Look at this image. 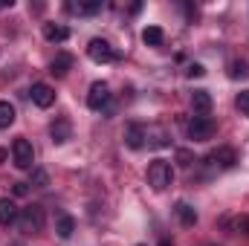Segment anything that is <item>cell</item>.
Masks as SVG:
<instances>
[{"mask_svg":"<svg viewBox=\"0 0 249 246\" xmlns=\"http://www.w3.org/2000/svg\"><path fill=\"white\" fill-rule=\"evenodd\" d=\"M12 122H15V107H12L9 102H0V127L6 130Z\"/></svg>","mask_w":249,"mask_h":246,"instance_id":"obj_20","label":"cell"},{"mask_svg":"<svg viewBox=\"0 0 249 246\" xmlns=\"http://www.w3.org/2000/svg\"><path fill=\"white\" fill-rule=\"evenodd\" d=\"M110 102V87L105 81H93L90 84V93H87V107L90 110H105Z\"/></svg>","mask_w":249,"mask_h":246,"instance_id":"obj_6","label":"cell"},{"mask_svg":"<svg viewBox=\"0 0 249 246\" xmlns=\"http://www.w3.org/2000/svg\"><path fill=\"white\" fill-rule=\"evenodd\" d=\"M235 105H238V110H241L244 116H249V90H244V93H238Z\"/></svg>","mask_w":249,"mask_h":246,"instance_id":"obj_24","label":"cell"},{"mask_svg":"<svg viewBox=\"0 0 249 246\" xmlns=\"http://www.w3.org/2000/svg\"><path fill=\"white\" fill-rule=\"evenodd\" d=\"M145 145L148 148H165L168 145V133L162 130V127H145Z\"/></svg>","mask_w":249,"mask_h":246,"instance_id":"obj_12","label":"cell"},{"mask_svg":"<svg viewBox=\"0 0 249 246\" xmlns=\"http://www.w3.org/2000/svg\"><path fill=\"white\" fill-rule=\"evenodd\" d=\"M160 246H171V244H168V241H162V244H160Z\"/></svg>","mask_w":249,"mask_h":246,"instance_id":"obj_29","label":"cell"},{"mask_svg":"<svg viewBox=\"0 0 249 246\" xmlns=\"http://www.w3.org/2000/svg\"><path fill=\"white\" fill-rule=\"evenodd\" d=\"M203 72H206V70H203L200 64H191V67H188V70H186V75H188V78H200Z\"/></svg>","mask_w":249,"mask_h":246,"instance_id":"obj_26","label":"cell"},{"mask_svg":"<svg viewBox=\"0 0 249 246\" xmlns=\"http://www.w3.org/2000/svg\"><path fill=\"white\" fill-rule=\"evenodd\" d=\"M29 96H32V105H35V107H41V110H47V107H53V105H55V90H53L50 84H44V81L32 84Z\"/></svg>","mask_w":249,"mask_h":246,"instance_id":"obj_7","label":"cell"},{"mask_svg":"<svg viewBox=\"0 0 249 246\" xmlns=\"http://www.w3.org/2000/svg\"><path fill=\"white\" fill-rule=\"evenodd\" d=\"M174 211H177V217H180V223H183V226H194V223H197V211H194L188 203H177V209H174Z\"/></svg>","mask_w":249,"mask_h":246,"instance_id":"obj_18","label":"cell"},{"mask_svg":"<svg viewBox=\"0 0 249 246\" xmlns=\"http://www.w3.org/2000/svg\"><path fill=\"white\" fill-rule=\"evenodd\" d=\"M214 130H217V124H214L212 116H194V119L186 124L188 139H194V142H209V139L214 136Z\"/></svg>","mask_w":249,"mask_h":246,"instance_id":"obj_4","label":"cell"},{"mask_svg":"<svg viewBox=\"0 0 249 246\" xmlns=\"http://www.w3.org/2000/svg\"><path fill=\"white\" fill-rule=\"evenodd\" d=\"M177 162H180L183 168H191V162H194V154H191L188 148H180V151H177Z\"/></svg>","mask_w":249,"mask_h":246,"instance_id":"obj_23","label":"cell"},{"mask_svg":"<svg viewBox=\"0 0 249 246\" xmlns=\"http://www.w3.org/2000/svg\"><path fill=\"white\" fill-rule=\"evenodd\" d=\"M70 133H72V127H70L67 119H58V122H53V127H50V136H53V142H55V145L67 142V139H70Z\"/></svg>","mask_w":249,"mask_h":246,"instance_id":"obj_15","label":"cell"},{"mask_svg":"<svg viewBox=\"0 0 249 246\" xmlns=\"http://www.w3.org/2000/svg\"><path fill=\"white\" fill-rule=\"evenodd\" d=\"M47 183H50V177H47V171H41V168H35V171H32V183H29V185H35V188H47Z\"/></svg>","mask_w":249,"mask_h":246,"instance_id":"obj_22","label":"cell"},{"mask_svg":"<svg viewBox=\"0 0 249 246\" xmlns=\"http://www.w3.org/2000/svg\"><path fill=\"white\" fill-rule=\"evenodd\" d=\"M124 145L133 148V151H139L145 145V124H136V122L127 124L124 127Z\"/></svg>","mask_w":249,"mask_h":246,"instance_id":"obj_9","label":"cell"},{"mask_svg":"<svg viewBox=\"0 0 249 246\" xmlns=\"http://www.w3.org/2000/svg\"><path fill=\"white\" fill-rule=\"evenodd\" d=\"M6 157H9V151H3V148H0V162H6Z\"/></svg>","mask_w":249,"mask_h":246,"instance_id":"obj_28","label":"cell"},{"mask_svg":"<svg viewBox=\"0 0 249 246\" xmlns=\"http://www.w3.org/2000/svg\"><path fill=\"white\" fill-rule=\"evenodd\" d=\"M70 67H72V55H70V53H58V55L53 58V64H50V72L61 78V75L70 72Z\"/></svg>","mask_w":249,"mask_h":246,"instance_id":"obj_14","label":"cell"},{"mask_svg":"<svg viewBox=\"0 0 249 246\" xmlns=\"http://www.w3.org/2000/svg\"><path fill=\"white\" fill-rule=\"evenodd\" d=\"M18 226H20V232H26V235L41 232V229H44V209H41L38 203L20 209V214H18Z\"/></svg>","mask_w":249,"mask_h":246,"instance_id":"obj_2","label":"cell"},{"mask_svg":"<svg viewBox=\"0 0 249 246\" xmlns=\"http://www.w3.org/2000/svg\"><path fill=\"white\" fill-rule=\"evenodd\" d=\"M171 183H174V168H171V162L154 159V162L148 165V185H151L154 191H165Z\"/></svg>","mask_w":249,"mask_h":246,"instance_id":"obj_1","label":"cell"},{"mask_svg":"<svg viewBox=\"0 0 249 246\" xmlns=\"http://www.w3.org/2000/svg\"><path fill=\"white\" fill-rule=\"evenodd\" d=\"M249 64L247 61H229V78H247Z\"/></svg>","mask_w":249,"mask_h":246,"instance_id":"obj_21","label":"cell"},{"mask_svg":"<svg viewBox=\"0 0 249 246\" xmlns=\"http://www.w3.org/2000/svg\"><path fill=\"white\" fill-rule=\"evenodd\" d=\"M87 55H90V61H96V64H110V61L119 58L116 50H113L105 38H93V41L87 44Z\"/></svg>","mask_w":249,"mask_h":246,"instance_id":"obj_5","label":"cell"},{"mask_svg":"<svg viewBox=\"0 0 249 246\" xmlns=\"http://www.w3.org/2000/svg\"><path fill=\"white\" fill-rule=\"evenodd\" d=\"M209 162L217 165V168H232V165L238 162V154H235L232 148H214V151L209 154Z\"/></svg>","mask_w":249,"mask_h":246,"instance_id":"obj_8","label":"cell"},{"mask_svg":"<svg viewBox=\"0 0 249 246\" xmlns=\"http://www.w3.org/2000/svg\"><path fill=\"white\" fill-rule=\"evenodd\" d=\"M67 9H70V12H75V15H96V12L102 9V0H87V3H70Z\"/></svg>","mask_w":249,"mask_h":246,"instance_id":"obj_17","label":"cell"},{"mask_svg":"<svg viewBox=\"0 0 249 246\" xmlns=\"http://www.w3.org/2000/svg\"><path fill=\"white\" fill-rule=\"evenodd\" d=\"M235 232H238V235H249V214H241V217L235 220Z\"/></svg>","mask_w":249,"mask_h":246,"instance_id":"obj_25","label":"cell"},{"mask_svg":"<svg viewBox=\"0 0 249 246\" xmlns=\"http://www.w3.org/2000/svg\"><path fill=\"white\" fill-rule=\"evenodd\" d=\"M142 41H145L148 47H160V44L165 41V35H162V29H160V26H148V29L142 32Z\"/></svg>","mask_w":249,"mask_h":246,"instance_id":"obj_19","label":"cell"},{"mask_svg":"<svg viewBox=\"0 0 249 246\" xmlns=\"http://www.w3.org/2000/svg\"><path fill=\"white\" fill-rule=\"evenodd\" d=\"M72 232H75V220H72L70 214H58V220H55V235H58L61 241H67Z\"/></svg>","mask_w":249,"mask_h":246,"instance_id":"obj_16","label":"cell"},{"mask_svg":"<svg viewBox=\"0 0 249 246\" xmlns=\"http://www.w3.org/2000/svg\"><path fill=\"white\" fill-rule=\"evenodd\" d=\"M18 206H15V200H9V197H0V226H12V223H18Z\"/></svg>","mask_w":249,"mask_h":246,"instance_id":"obj_11","label":"cell"},{"mask_svg":"<svg viewBox=\"0 0 249 246\" xmlns=\"http://www.w3.org/2000/svg\"><path fill=\"white\" fill-rule=\"evenodd\" d=\"M209 246H214V244H209Z\"/></svg>","mask_w":249,"mask_h":246,"instance_id":"obj_30","label":"cell"},{"mask_svg":"<svg viewBox=\"0 0 249 246\" xmlns=\"http://www.w3.org/2000/svg\"><path fill=\"white\" fill-rule=\"evenodd\" d=\"M12 159H15V165H18L20 171H32V168H35V151H32V142L23 139V136H18V139L12 142Z\"/></svg>","mask_w":249,"mask_h":246,"instance_id":"obj_3","label":"cell"},{"mask_svg":"<svg viewBox=\"0 0 249 246\" xmlns=\"http://www.w3.org/2000/svg\"><path fill=\"white\" fill-rule=\"evenodd\" d=\"M29 194V183H15V197H26Z\"/></svg>","mask_w":249,"mask_h":246,"instance_id":"obj_27","label":"cell"},{"mask_svg":"<svg viewBox=\"0 0 249 246\" xmlns=\"http://www.w3.org/2000/svg\"><path fill=\"white\" fill-rule=\"evenodd\" d=\"M191 107L197 110V116H209L212 113V96H209V90H194L191 93Z\"/></svg>","mask_w":249,"mask_h":246,"instance_id":"obj_10","label":"cell"},{"mask_svg":"<svg viewBox=\"0 0 249 246\" xmlns=\"http://www.w3.org/2000/svg\"><path fill=\"white\" fill-rule=\"evenodd\" d=\"M44 38L53 41V44H61V41L70 38V29L61 26V23H44Z\"/></svg>","mask_w":249,"mask_h":246,"instance_id":"obj_13","label":"cell"}]
</instances>
